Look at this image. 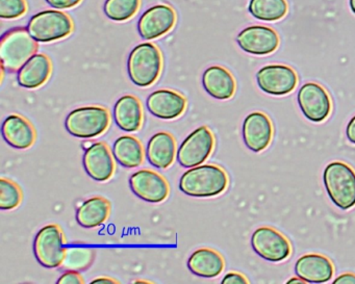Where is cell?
<instances>
[{"mask_svg":"<svg viewBox=\"0 0 355 284\" xmlns=\"http://www.w3.org/2000/svg\"><path fill=\"white\" fill-rule=\"evenodd\" d=\"M230 179L219 166H197L182 174L178 188L184 194L195 198H213L225 192Z\"/></svg>","mask_w":355,"mask_h":284,"instance_id":"1","label":"cell"},{"mask_svg":"<svg viewBox=\"0 0 355 284\" xmlns=\"http://www.w3.org/2000/svg\"><path fill=\"white\" fill-rule=\"evenodd\" d=\"M163 55L153 43L137 45L128 55V78L140 88H148L155 84L163 70Z\"/></svg>","mask_w":355,"mask_h":284,"instance_id":"2","label":"cell"},{"mask_svg":"<svg viewBox=\"0 0 355 284\" xmlns=\"http://www.w3.org/2000/svg\"><path fill=\"white\" fill-rule=\"evenodd\" d=\"M323 184L331 202L342 211L355 206V171L348 163L332 161L323 171Z\"/></svg>","mask_w":355,"mask_h":284,"instance_id":"3","label":"cell"},{"mask_svg":"<svg viewBox=\"0 0 355 284\" xmlns=\"http://www.w3.org/2000/svg\"><path fill=\"white\" fill-rule=\"evenodd\" d=\"M38 51V42L31 36L28 28L8 30L0 40L1 68L10 73L18 71Z\"/></svg>","mask_w":355,"mask_h":284,"instance_id":"4","label":"cell"},{"mask_svg":"<svg viewBox=\"0 0 355 284\" xmlns=\"http://www.w3.org/2000/svg\"><path fill=\"white\" fill-rule=\"evenodd\" d=\"M111 125L109 109L99 105L78 107L68 114L66 130L78 139H93L101 136Z\"/></svg>","mask_w":355,"mask_h":284,"instance_id":"5","label":"cell"},{"mask_svg":"<svg viewBox=\"0 0 355 284\" xmlns=\"http://www.w3.org/2000/svg\"><path fill=\"white\" fill-rule=\"evenodd\" d=\"M31 36L38 43H53L72 34L73 21L60 10H45L31 17L28 26Z\"/></svg>","mask_w":355,"mask_h":284,"instance_id":"6","label":"cell"},{"mask_svg":"<svg viewBox=\"0 0 355 284\" xmlns=\"http://www.w3.org/2000/svg\"><path fill=\"white\" fill-rule=\"evenodd\" d=\"M65 236L61 227L49 224L39 230L34 240V254L38 263L46 269L61 267L65 257Z\"/></svg>","mask_w":355,"mask_h":284,"instance_id":"7","label":"cell"},{"mask_svg":"<svg viewBox=\"0 0 355 284\" xmlns=\"http://www.w3.org/2000/svg\"><path fill=\"white\" fill-rule=\"evenodd\" d=\"M215 148V136L207 126L191 132L178 149V163L184 168H194L202 165L213 153Z\"/></svg>","mask_w":355,"mask_h":284,"instance_id":"8","label":"cell"},{"mask_svg":"<svg viewBox=\"0 0 355 284\" xmlns=\"http://www.w3.org/2000/svg\"><path fill=\"white\" fill-rule=\"evenodd\" d=\"M250 242L255 254L269 263H282L292 254L288 238L274 228H257L251 236Z\"/></svg>","mask_w":355,"mask_h":284,"instance_id":"9","label":"cell"},{"mask_svg":"<svg viewBox=\"0 0 355 284\" xmlns=\"http://www.w3.org/2000/svg\"><path fill=\"white\" fill-rule=\"evenodd\" d=\"M299 109L309 121L321 123L331 113V100L327 91L317 82H306L297 94Z\"/></svg>","mask_w":355,"mask_h":284,"instance_id":"10","label":"cell"},{"mask_svg":"<svg viewBox=\"0 0 355 284\" xmlns=\"http://www.w3.org/2000/svg\"><path fill=\"white\" fill-rule=\"evenodd\" d=\"M175 10L166 3L147 9L138 21L139 35L143 40L151 41L165 36L175 26Z\"/></svg>","mask_w":355,"mask_h":284,"instance_id":"11","label":"cell"},{"mask_svg":"<svg viewBox=\"0 0 355 284\" xmlns=\"http://www.w3.org/2000/svg\"><path fill=\"white\" fill-rule=\"evenodd\" d=\"M259 88L271 96H284L296 88L298 78L296 72L286 65H268L261 68L257 73Z\"/></svg>","mask_w":355,"mask_h":284,"instance_id":"12","label":"cell"},{"mask_svg":"<svg viewBox=\"0 0 355 284\" xmlns=\"http://www.w3.org/2000/svg\"><path fill=\"white\" fill-rule=\"evenodd\" d=\"M130 190L143 201L162 203L170 193L167 180L153 170L144 169L132 174L130 178Z\"/></svg>","mask_w":355,"mask_h":284,"instance_id":"13","label":"cell"},{"mask_svg":"<svg viewBox=\"0 0 355 284\" xmlns=\"http://www.w3.org/2000/svg\"><path fill=\"white\" fill-rule=\"evenodd\" d=\"M236 43L249 55H267L278 48L279 37L273 28L268 26H248L238 35Z\"/></svg>","mask_w":355,"mask_h":284,"instance_id":"14","label":"cell"},{"mask_svg":"<svg viewBox=\"0 0 355 284\" xmlns=\"http://www.w3.org/2000/svg\"><path fill=\"white\" fill-rule=\"evenodd\" d=\"M242 136L244 144L252 152L266 150L273 136L271 120L261 112L249 114L243 122Z\"/></svg>","mask_w":355,"mask_h":284,"instance_id":"15","label":"cell"},{"mask_svg":"<svg viewBox=\"0 0 355 284\" xmlns=\"http://www.w3.org/2000/svg\"><path fill=\"white\" fill-rule=\"evenodd\" d=\"M115 157L109 147L103 142L93 143L85 150L83 157L84 169L89 177L95 181H109L115 173Z\"/></svg>","mask_w":355,"mask_h":284,"instance_id":"16","label":"cell"},{"mask_svg":"<svg viewBox=\"0 0 355 284\" xmlns=\"http://www.w3.org/2000/svg\"><path fill=\"white\" fill-rule=\"evenodd\" d=\"M186 97L169 89L151 93L146 99L149 113L162 120H174L184 115L187 109Z\"/></svg>","mask_w":355,"mask_h":284,"instance_id":"17","label":"cell"},{"mask_svg":"<svg viewBox=\"0 0 355 284\" xmlns=\"http://www.w3.org/2000/svg\"><path fill=\"white\" fill-rule=\"evenodd\" d=\"M295 274L305 283H326L334 275V267L328 257L321 254H305L295 263Z\"/></svg>","mask_w":355,"mask_h":284,"instance_id":"18","label":"cell"},{"mask_svg":"<svg viewBox=\"0 0 355 284\" xmlns=\"http://www.w3.org/2000/svg\"><path fill=\"white\" fill-rule=\"evenodd\" d=\"M3 140L18 150L31 148L36 142V130L26 118L17 114L8 116L1 126Z\"/></svg>","mask_w":355,"mask_h":284,"instance_id":"19","label":"cell"},{"mask_svg":"<svg viewBox=\"0 0 355 284\" xmlns=\"http://www.w3.org/2000/svg\"><path fill=\"white\" fill-rule=\"evenodd\" d=\"M51 71V59L44 53H36L18 70V85L28 90L40 88L49 80Z\"/></svg>","mask_w":355,"mask_h":284,"instance_id":"20","label":"cell"},{"mask_svg":"<svg viewBox=\"0 0 355 284\" xmlns=\"http://www.w3.org/2000/svg\"><path fill=\"white\" fill-rule=\"evenodd\" d=\"M178 155L175 139L168 132H161L149 139L146 147V157L149 163L157 169L171 167Z\"/></svg>","mask_w":355,"mask_h":284,"instance_id":"21","label":"cell"},{"mask_svg":"<svg viewBox=\"0 0 355 284\" xmlns=\"http://www.w3.org/2000/svg\"><path fill=\"white\" fill-rule=\"evenodd\" d=\"M202 86L205 92L217 100H228L236 93L234 76L222 66H211L203 72Z\"/></svg>","mask_w":355,"mask_h":284,"instance_id":"22","label":"cell"},{"mask_svg":"<svg viewBox=\"0 0 355 284\" xmlns=\"http://www.w3.org/2000/svg\"><path fill=\"white\" fill-rule=\"evenodd\" d=\"M114 120L120 130L125 132H137L143 124V107L134 95H124L114 105Z\"/></svg>","mask_w":355,"mask_h":284,"instance_id":"23","label":"cell"},{"mask_svg":"<svg viewBox=\"0 0 355 284\" xmlns=\"http://www.w3.org/2000/svg\"><path fill=\"white\" fill-rule=\"evenodd\" d=\"M187 265L189 271L195 276L211 279L221 275L225 267V261L217 251L209 248H200L191 254Z\"/></svg>","mask_w":355,"mask_h":284,"instance_id":"24","label":"cell"},{"mask_svg":"<svg viewBox=\"0 0 355 284\" xmlns=\"http://www.w3.org/2000/svg\"><path fill=\"white\" fill-rule=\"evenodd\" d=\"M111 213V203L103 197H92L84 201L76 211L78 225L88 229L103 225Z\"/></svg>","mask_w":355,"mask_h":284,"instance_id":"25","label":"cell"},{"mask_svg":"<svg viewBox=\"0 0 355 284\" xmlns=\"http://www.w3.org/2000/svg\"><path fill=\"white\" fill-rule=\"evenodd\" d=\"M116 161L123 168H138L144 161V149L142 143L132 136H122L114 142L112 149Z\"/></svg>","mask_w":355,"mask_h":284,"instance_id":"26","label":"cell"},{"mask_svg":"<svg viewBox=\"0 0 355 284\" xmlns=\"http://www.w3.org/2000/svg\"><path fill=\"white\" fill-rule=\"evenodd\" d=\"M249 13L261 21H277L288 13V3L286 0H250Z\"/></svg>","mask_w":355,"mask_h":284,"instance_id":"27","label":"cell"},{"mask_svg":"<svg viewBox=\"0 0 355 284\" xmlns=\"http://www.w3.org/2000/svg\"><path fill=\"white\" fill-rule=\"evenodd\" d=\"M94 257L95 252L91 247L84 244L71 245L66 247L65 257L61 267L67 271H85L92 265Z\"/></svg>","mask_w":355,"mask_h":284,"instance_id":"28","label":"cell"},{"mask_svg":"<svg viewBox=\"0 0 355 284\" xmlns=\"http://www.w3.org/2000/svg\"><path fill=\"white\" fill-rule=\"evenodd\" d=\"M140 6L141 0H105L103 12L112 21L124 22L138 13Z\"/></svg>","mask_w":355,"mask_h":284,"instance_id":"29","label":"cell"},{"mask_svg":"<svg viewBox=\"0 0 355 284\" xmlns=\"http://www.w3.org/2000/svg\"><path fill=\"white\" fill-rule=\"evenodd\" d=\"M22 192L19 186L12 180L0 179V208L1 211H12L22 202Z\"/></svg>","mask_w":355,"mask_h":284,"instance_id":"30","label":"cell"},{"mask_svg":"<svg viewBox=\"0 0 355 284\" xmlns=\"http://www.w3.org/2000/svg\"><path fill=\"white\" fill-rule=\"evenodd\" d=\"M28 12L26 0H0V18L5 20L19 19Z\"/></svg>","mask_w":355,"mask_h":284,"instance_id":"31","label":"cell"},{"mask_svg":"<svg viewBox=\"0 0 355 284\" xmlns=\"http://www.w3.org/2000/svg\"><path fill=\"white\" fill-rule=\"evenodd\" d=\"M49 7L55 10H69L78 7L83 0H45Z\"/></svg>","mask_w":355,"mask_h":284,"instance_id":"32","label":"cell"},{"mask_svg":"<svg viewBox=\"0 0 355 284\" xmlns=\"http://www.w3.org/2000/svg\"><path fill=\"white\" fill-rule=\"evenodd\" d=\"M60 284H84L85 280L82 276L76 271H67L58 279Z\"/></svg>","mask_w":355,"mask_h":284,"instance_id":"33","label":"cell"},{"mask_svg":"<svg viewBox=\"0 0 355 284\" xmlns=\"http://www.w3.org/2000/svg\"><path fill=\"white\" fill-rule=\"evenodd\" d=\"M223 284H248L249 281L242 274L236 273V272H230L224 276L222 279Z\"/></svg>","mask_w":355,"mask_h":284,"instance_id":"34","label":"cell"},{"mask_svg":"<svg viewBox=\"0 0 355 284\" xmlns=\"http://www.w3.org/2000/svg\"><path fill=\"white\" fill-rule=\"evenodd\" d=\"M334 284H355V275L352 273H345L336 277L332 281Z\"/></svg>","mask_w":355,"mask_h":284,"instance_id":"35","label":"cell"},{"mask_svg":"<svg viewBox=\"0 0 355 284\" xmlns=\"http://www.w3.org/2000/svg\"><path fill=\"white\" fill-rule=\"evenodd\" d=\"M346 138L351 144L355 145V116L351 118L346 126Z\"/></svg>","mask_w":355,"mask_h":284,"instance_id":"36","label":"cell"},{"mask_svg":"<svg viewBox=\"0 0 355 284\" xmlns=\"http://www.w3.org/2000/svg\"><path fill=\"white\" fill-rule=\"evenodd\" d=\"M103 282H107V283H109V282H112V283H117V280L112 279V278H107V277H101V278H97V279L92 280L91 281V283H103Z\"/></svg>","mask_w":355,"mask_h":284,"instance_id":"37","label":"cell"},{"mask_svg":"<svg viewBox=\"0 0 355 284\" xmlns=\"http://www.w3.org/2000/svg\"><path fill=\"white\" fill-rule=\"evenodd\" d=\"M286 283H305L304 281H303L302 279H300L299 277H295L292 278V279L288 280V281H286Z\"/></svg>","mask_w":355,"mask_h":284,"instance_id":"38","label":"cell"},{"mask_svg":"<svg viewBox=\"0 0 355 284\" xmlns=\"http://www.w3.org/2000/svg\"><path fill=\"white\" fill-rule=\"evenodd\" d=\"M93 143L91 142V141H86V142H84V144H83V148L86 150V149L90 148L91 146H92Z\"/></svg>","mask_w":355,"mask_h":284,"instance_id":"39","label":"cell"},{"mask_svg":"<svg viewBox=\"0 0 355 284\" xmlns=\"http://www.w3.org/2000/svg\"><path fill=\"white\" fill-rule=\"evenodd\" d=\"M349 5H350L351 11L355 14V0H350V1H349Z\"/></svg>","mask_w":355,"mask_h":284,"instance_id":"40","label":"cell"}]
</instances>
